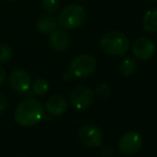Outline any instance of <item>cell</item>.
Masks as SVG:
<instances>
[{
	"instance_id": "3",
	"label": "cell",
	"mask_w": 157,
	"mask_h": 157,
	"mask_svg": "<svg viewBox=\"0 0 157 157\" xmlns=\"http://www.w3.org/2000/svg\"><path fill=\"white\" fill-rule=\"evenodd\" d=\"M86 18L87 13L83 6L77 3H71L61 10L57 21L64 30H75L83 25Z\"/></svg>"
},
{
	"instance_id": "21",
	"label": "cell",
	"mask_w": 157,
	"mask_h": 157,
	"mask_svg": "<svg viewBox=\"0 0 157 157\" xmlns=\"http://www.w3.org/2000/svg\"><path fill=\"white\" fill-rule=\"evenodd\" d=\"M71 78H72V75L70 74V73H65V74L63 75V79L65 81H68V80H71Z\"/></svg>"
},
{
	"instance_id": "10",
	"label": "cell",
	"mask_w": 157,
	"mask_h": 157,
	"mask_svg": "<svg viewBox=\"0 0 157 157\" xmlns=\"http://www.w3.org/2000/svg\"><path fill=\"white\" fill-rule=\"evenodd\" d=\"M49 44L57 52H64L70 46V36L64 29H55L49 33Z\"/></svg>"
},
{
	"instance_id": "6",
	"label": "cell",
	"mask_w": 157,
	"mask_h": 157,
	"mask_svg": "<svg viewBox=\"0 0 157 157\" xmlns=\"http://www.w3.org/2000/svg\"><path fill=\"white\" fill-rule=\"evenodd\" d=\"M77 137L83 145L88 147H97L101 144L103 132L93 124L83 125L77 132Z\"/></svg>"
},
{
	"instance_id": "19",
	"label": "cell",
	"mask_w": 157,
	"mask_h": 157,
	"mask_svg": "<svg viewBox=\"0 0 157 157\" xmlns=\"http://www.w3.org/2000/svg\"><path fill=\"white\" fill-rule=\"evenodd\" d=\"M8 104H9L8 97H6L3 93H1V92H0V113H2V112L6 109V107H8Z\"/></svg>"
},
{
	"instance_id": "16",
	"label": "cell",
	"mask_w": 157,
	"mask_h": 157,
	"mask_svg": "<svg viewBox=\"0 0 157 157\" xmlns=\"http://www.w3.org/2000/svg\"><path fill=\"white\" fill-rule=\"evenodd\" d=\"M42 8L46 13L52 15L60 9V2L59 0H42Z\"/></svg>"
},
{
	"instance_id": "11",
	"label": "cell",
	"mask_w": 157,
	"mask_h": 157,
	"mask_svg": "<svg viewBox=\"0 0 157 157\" xmlns=\"http://www.w3.org/2000/svg\"><path fill=\"white\" fill-rule=\"evenodd\" d=\"M45 109L52 116H61L67 109V101H66V99L64 98L62 95H52L46 101Z\"/></svg>"
},
{
	"instance_id": "23",
	"label": "cell",
	"mask_w": 157,
	"mask_h": 157,
	"mask_svg": "<svg viewBox=\"0 0 157 157\" xmlns=\"http://www.w3.org/2000/svg\"><path fill=\"white\" fill-rule=\"evenodd\" d=\"M17 157H24V156H17Z\"/></svg>"
},
{
	"instance_id": "17",
	"label": "cell",
	"mask_w": 157,
	"mask_h": 157,
	"mask_svg": "<svg viewBox=\"0 0 157 157\" xmlns=\"http://www.w3.org/2000/svg\"><path fill=\"white\" fill-rule=\"evenodd\" d=\"M12 57V48L6 44H0V63H6Z\"/></svg>"
},
{
	"instance_id": "13",
	"label": "cell",
	"mask_w": 157,
	"mask_h": 157,
	"mask_svg": "<svg viewBox=\"0 0 157 157\" xmlns=\"http://www.w3.org/2000/svg\"><path fill=\"white\" fill-rule=\"evenodd\" d=\"M142 28L147 32H157V9L149 10L142 18Z\"/></svg>"
},
{
	"instance_id": "7",
	"label": "cell",
	"mask_w": 157,
	"mask_h": 157,
	"mask_svg": "<svg viewBox=\"0 0 157 157\" xmlns=\"http://www.w3.org/2000/svg\"><path fill=\"white\" fill-rule=\"evenodd\" d=\"M143 144L142 137L137 132H128L122 136L119 141V151L127 156L137 154Z\"/></svg>"
},
{
	"instance_id": "1",
	"label": "cell",
	"mask_w": 157,
	"mask_h": 157,
	"mask_svg": "<svg viewBox=\"0 0 157 157\" xmlns=\"http://www.w3.org/2000/svg\"><path fill=\"white\" fill-rule=\"evenodd\" d=\"M44 117V107L39 101L29 98L23 101L15 109L14 118L18 125L31 127L41 121Z\"/></svg>"
},
{
	"instance_id": "8",
	"label": "cell",
	"mask_w": 157,
	"mask_h": 157,
	"mask_svg": "<svg viewBox=\"0 0 157 157\" xmlns=\"http://www.w3.org/2000/svg\"><path fill=\"white\" fill-rule=\"evenodd\" d=\"M132 54L138 60L147 61L155 55L156 45L153 40L149 37H139L132 44Z\"/></svg>"
},
{
	"instance_id": "4",
	"label": "cell",
	"mask_w": 157,
	"mask_h": 157,
	"mask_svg": "<svg viewBox=\"0 0 157 157\" xmlns=\"http://www.w3.org/2000/svg\"><path fill=\"white\" fill-rule=\"evenodd\" d=\"M96 70V60L90 55H80L75 57L70 63L68 73L72 77L78 79L91 76Z\"/></svg>"
},
{
	"instance_id": "2",
	"label": "cell",
	"mask_w": 157,
	"mask_h": 157,
	"mask_svg": "<svg viewBox=\"0 0 157 157\" xmlns=\"http://www.w3.org/2000/svg\"><path fill=\"white\" fill-rule=\"evenodd\" d=\"M99 45L104 52L113 57L124 56L129 49V41L126 35L117 31L106 32L101 37Z\"/></svg>"
},
{
	"instance_id": "14",
	"label": "cell",
	"mask_w": 157,
	"mask_h": 157,
	"mask_svg": "<svg viewBox=\"0 0 157 157\" xmlns=\"http://www.w3.org/2000/svg\"><path fill=\"white\" fill-rule=\"evenodd\" d=\"M120 71L123 76L129 77L134 75L137 71V63L134 59L132 58H125L122 60L120 64Z\"/></svg>"
},
{
	"instance_id": "9",
	"label": "cell",
	"mask_w": 157,
	"mask_h": 157,
	"mask_svg": "<svg viewBox=\"0 0 157 157\" xmlns=\"http://www.w3.org/2000/svg\"><path fill=\"white\" fill-rule=\"evenodd\" d=\"M9 85L16 92H27L31 87V77L26 71L17 68L9 76Z\"/></svg>"
},
{
	"instance_id": "12",
	"label": "cell",
	"mask_w": 157,
	"mask_h": 157,
	"mask_svg": "<svg viewBox=\"0 0 157 157\" xmlns=\"http://www.w3.org/2000/svg\"><path fill=\"white\" fill-rule=\"evenodd\" d=\"M57 25H58V21L52 15H45L37 21L36 28L42 34H49L56 29Z\"/></svg>"
},
{
	"instance_id": "18",
	"label": "cell",
	"mask_w": 157,
	"mask_h": 157,
	"mask_svg": "<svg viewBox=\"0 0 157 157\" xmlns=\"http://www.w3.org/2000/svg\"><path fill=\"white\" fill-rule=\"evenodd\" d=\"M109 92H110L109 87H108V85H105V83H104V85L98 86L97 89H96V94L98 95V96H101V97L107 96V95L109 94Z\"/></svg>"
},
{
	"instance_id": "22",
	"label": "cell",
	"mask_w": 157,
	"mask_h": 157,
	"mask_svg": "<svg viewBox=\"0 0 157 157\" xmlns=\"http://www.w3.org/2000/svg\"><path fill=\"white\" fill-rule=\"evenodd\" d=\"M6 1H9V2H15L16 0H6Z\"/></svg>"
},
{
	"instance_id": "5",
	"label": "cell",
	"mask_w": 157,
	"mask_h": 157,
	"mask_svg": "<svg viewBox=\"0 0 157 157\" xmlns=\"http://www.w3.org/2000/svg\"><path fill=\"white\" fill-rule=\"evenodd\" d=\"M94 93L86 86H78L70 94V103L76 110H85L90 107L93 101Z\"/></svg>"
},
{
	"instance_id": "20",
	"label": "cell",
	"mask_w": 157,
	"mask_h": 157,
	"mask_svg": "<svg viewBox=\"0 0 157 157\" xmlns=\"http://www.w3.org/2000/svg\"><path fill=\"white\" fill-rule=\"evenodd\" d=\"M6 71H4V68L2 66H0V87H1V85L6 80Z\"/></svg>"
},
{
	"instance_id": "15",
	"label": "cell",
	"mask_w": 157,
	"mask_h": 157,
	"mask_svg": "<svg viewBox=\"0 0 157 157\" xmlns=\"http://www.w3.org/2000/svg\"><path fill=\"white\" fill-rule=\"evenodd\" d=\"M49 89V83L46 79L39 78L33 82L32 85V91L35 95H44L47 93Z\"/></svg>"
}]
</instances>
